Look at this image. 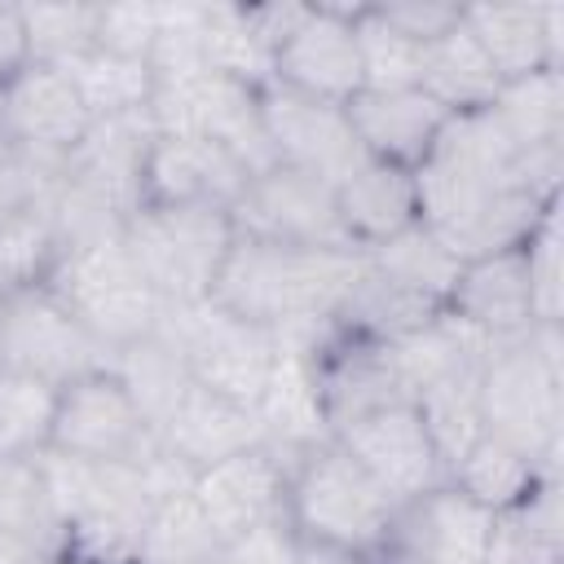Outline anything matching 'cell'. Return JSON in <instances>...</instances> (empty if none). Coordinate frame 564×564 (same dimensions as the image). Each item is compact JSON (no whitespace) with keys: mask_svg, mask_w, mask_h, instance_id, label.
I'll return each mask as SVG.
<instances>
[{"mask_svg":"<svg viewBox=\"0 0 564 564\" xmlns=\"http://www.w3.org/2000/svg\"><path fill=\"white\" fill-rule=\"evenodd\" d=\"M542 476H560V471H542L529 454H520L516 445H507L489 432L449 467V485L463 489L471 502H480L494 516L516 507L520 498H529Z\"/></svg>","mask_w":564,"mask_h":564,"instance_id":"28","label":"cell"},{"mask_svg":"<svg viewBox=\"0 0 564 564\" xmlns=\"http://www.w3.org/2000/svg\"><path fill=\"white\" fill-rule=\"evenodd\" d=\"M110 370H115V379L123 383V392L132 397L137 414L145 419V427L154 436L163 432L167 414L176 410V401L194 383L189 370H185V361H181V352L159 330L145 335V339H137V344H128V348H119L115 361H110Z\"/></svg>","mask_w":564,"mask_h":564,"instance_id":"27","label":"cell"},{"mask_svg":"<svg viewBox=\"0 0 564 564\" xmlns=\"http://www.w3.org/2000/svg\"><path fill=\"white\" fill-rule=\"evenodd\" d=\"M344 110L366 159L397 163L410 172L427 159L441 128L449 123V110L423 88H361Z\"/></svg>","mask_w":564,"mask_h":564,"instance_id":"20","label":"cell"},{"mask_svg":"<svg viewBox=\"0 0 564 564\" xmlns=\"http://www.w3.org/2000/svg\"><path fill=\"white\" fill-rule=\"evenodd\" d=\"M26 62L31 53H26V31H22V9L0 4V84H9Z\"/></svg>","mask_w":564,"mask_h":564,"instance_id":"45","label":"cell"},{"mask_svg":"<svg viewBox=\"0 0 564 564\" xmlns=\"http://www.w3.org/2000/svg\"><path fill=\"white\" fill-rule=\"evenodd\" d=\"M516 150L564 145V70H533L524 79H507L489 106Z\"/></svg>","mask_w":564,"mask_h":564,"instance_id":"31","label":"cell"},{"mask_svg":"<svg viewBox=\"0 0 564 564\" xmlns=\"http://www.w3.org/2000/svg\"><path fill=\"white\" fill-rule=\"evenodd\" d=\"M445 313V304L392 282L388 273H379L366 256H361V273L352 278L339 313H335V326L348 330V335H361V339H375V344H397L414 330H423L427 322H436Z\"/></svg>","mask_w":564,"mask_h":564,"instance_id":"24","label":"cell"},{"mask_svg":"<svg viewBox=\"0 0 564 564\" xmlns=\"http://www.w3.org/2000/svg\"><path fill=\"white\" fill-rule=\"evenodd\" d=\"M110 352L159 330L163 300L123 247V229L110 238H88L62 251L44 282Z\"/></svg>","mask_w":564,"mask_h":564,"instance_id":"5","label":"cell"},{"mask_svg":"<svg viewBox=\"0 0 564 564\" xmlns=\"http://www.w3.org/2000/svg\"><path fill=\"white\" fill-rule=\"evenodd\" d=\"M463 26L502 84L533 70H564V4H463Z\"/></svg>","mask_w":564,"mask_h":564,"instance_id":"19","label":"cell"},{"mask_svg":"<svg viewBox=\"0 0 564 564\" xmlns=\"http://www.w3.org/2000/svg\"><path fill=\"white\" fill-rule=\"evenodd\" d=\"M524 264H529L533 317L538 322H560V203L524 238Z\"/></svg>","mask_w":564,"mask_h":564,"instance_id":"41","label":"cell"},{"mask_svg":"<svg viewBox=\"0 0 564 564\" xmlns=\"http://www.w3.org/2000/svg\"><path fill=\"white\" fill-rule=\"evenodd\" d=\"M286 458H278L269 445H251L234 458L203 467L189 485V498L198 502L220 546H229L247 529L286 516Z\"/></svg>","mask_w":564,"mask_h":564,"instance_id":"16","label":"cell"},{"mask_svg":"<svg viewBox=\"0 0 564 564\" xmlns=\"http://www.w3.org/2000/svg\"><path fill=\"white\" fill-rule=\"evenodd\" d=\"M62 70L75 79V88H79V97H84L93 119L150 110L154 70L141 57H119V53H106V48H88L75 62H66Z\"/></svg>","mask_w":564,"mask_h":564,"instance_id":"33","label":"cell"},{"mask_svg":"<svg viewBox=\"0 0 564 564\" xmlns=\"http://www.w3.org/2000/svg\"><path fill=\"white\" fill-rule=\"evenodd\" d=\"M397 520V502L330 436L304 449L286 471V524L304 542L339 546L375 560Z\"/></svg>","mask_w":564,"mask_h":564,"instance_id":"4","label":"cell"},{"mask_svg":"<svg viewBox=\"0 0 564 564\" xmlns=\"http://www.w3.org/2000/svg\"><path fill=\"white\" fill-rule=\"evenodd\" d=\"M110 361L115 352L48 286L0 295V366L66 388L84 375L110 370Z\"/></svg>","mask_w":564,"mask_h":564,"instance_id":"8","label":"cell"},{"mask_svg":"<svg viewBox=\"0 0 564 564\" xmlns=\"http://www.w3.org/2000/svg\"><path fill=\"white\" fill-rule=\"evenodd\" d=\"M159 335L181 352L185 370L194 383L256 410L273 361H278V335L234 317L229 308H220L216 300H198V304H172L159 317Z\"/></svg>","mask_w":564,"mask_h":564,"instance_id":"7","label":"cell"},{"mask_svg":"<svg viewBox=\"0 0 564 564\" xmlns=\"http://www.w3.org/2000/svg\"><path fill=\"white\" fill-rule=\"evenodd\" d=\"M480 423L489 436L529 454L542 471H560L564 432V339L560 322L494 348L480 370Z\"/></svg>","mask_w":564,"mask_h":564,"instance_id":"2","label":"cell"},{"mask_svg":"<svg viewBox=\"0 0 564 564\" xmlns=\"http://www.w3.org/2000/svg\"><path fill=\"white\" fill-rule=\"evenodd\" d=\"M159 445L167 454H176L185 467L203 471L220 458H234L251 445H264V432H260L256 410H247V405H238V401H229L203 383H189L185 397L176 401V410L167 414Z\"/></svg>","mask_w":564,"mask_h":564,"instance_id":"22","label":"cell"},{"mask_svg":"<svg viewBox=\"0 0 564 564\" xmlns=\"http://www.w3.org/2000/svg\"><path fill=\"white\" fill-rule=\"evenodd\" d=\"M18 9H22V31H26L31 62L66 66L79 53L93 48L97 4H18Z\"/></svg>","mask_w":564,"mask_h":564,"instance_id":"38","label":"cell"},{"mask_svg":"<svg viewBox=\"0 0 564 564\" xmlns=\"http://www.w3.org/2000/svg\"><path fill=\"white\" fill-rule=\"evenodd\" d=\"M352 9L357 4H304L300 22L273 53V84L348 106L361 93Z\"/></svg>","mask_w":564,"mask_h":564,"instance_id":"14","label":"cell"},{"mask_svg":"<svg viewBox=\"0 0 564 564\" xmlns=\"http://www.w3.org/2000/svg\"><path fill=\"white\" fill-rule=\"evenodd\" d=\"M560 476H542L529 498L494 516L485 564H560Z\"/></svg>","mask_w":564,"mask_h":564,"instance_id":"26","label":"cell"},{"mask_svg":"<svg viewBox=\"0 0 564 564\" xmlns=\"http://www.w3.org/2000/svg\"><path fill=\"white\" fill-rule=\"evenodd\" d=\"M419 88L432 101H441L449 115H467V110L494 106V97L502 88V75L494 70V62L485 57V48L463 26V13H458V22L445 35H436V40L423 44Z\"/></svg>","mask_w":564,"mask_h":564,"instance_id":"25","label":"cell"},{"mask_svg":"<svg viewBox=\"0 0 564 564\" xmlns=\"http://www.w3.org/2000/svg\"><path fill=\"white\" fill-rule=\"evenodd\" d=\"M62 251H66V242L48 212V198L4 216L0 220V295L44 286L48 273L57 269Z\"/></svg>","mask_w":564,"mask_h":564,"instance_id":"32","label":"cell"},{"mask_svg":"<svg viewBox=\"0 0 564 564\" xmlns=\"http://www.w3.org/2000/svg\"><path fill=\"white\" fill-rule=\"evenodd\" d=\"M247 181H251V172L207 137L159 132L150 145V159H145V203H159V207L234 212Z\"/></svg>","mask_w":564,"mask_h":564,"instance_id":"18","label":"cell"},{"mask_svg":"<svg viewBox=\"0 0 564 564\" xmlns=\"http://www.w3.org/2000/svg\"><path fill=\"white\" fill-rule=\"evenodd\" d=\"M48 449L141 467L159 449V436L145 427V419L137 414V405L123 392V383L115 379V370H97V375H84V379L57 388Z\"/></svg>","mask_w":564,"mask_h":564,"instance_id":"10","label":"cell"},{"mask_svg":"<svg viewBox=\"0 0 564 564\" xmlns=\"http://www.w3.org/2000/svg\"><path fill=\"white\" fill-rule=\"evenodd\" d=\"M220 551L225 546L212 533V524L203 520L198 502L189 494H176V498H163L150 507V520L141 529V546H137V564H203Z\"/></svg>","mask_w":564,"mask_h":564,"instance_id":"37","label":"cell"},{"mask_svg":"<svg viewBox=\"0 0 564 564\" xmlns=\"http://www.w3.org/2000/svg\"><path fill=\"white\" fill-rule=\"evenodd\" d=\"M0 533H13L31 546L66 555V529L53 507L40 454L31 458H0Z\"/></svg>","mask_w":564,"mask_h":564,"instance_id":"30","label":"cell"},{"mask_svg":"<svg viewBox=\"0 0 564 564\" xmlns=\"http://www.w3.org/2000/svg\"><path fill=\"white\" fill-rule=\"evenodd\" d=\"M203 62L207 70L242 79L251 88L273 84V48L256 26L251 4H203Z\"/></svg>","mask_w":564,"mask_h":564,"instance_id":"29","label":"cell"},{"mask_svg":"<svg viewBox=\"0 0 564 564\" xmlns=\"http://www.w3.org/2000/svg\"><path fill=\"white\" fill-rule=\"evenodd\" d=\"M480 370L449 375V379H441V383H432V388H423L414 397V410H419V419H423L445 471L485 436V423H480Z\"/></svg>","mask_w":564,"mask_h":564,"instance_id":"35","label":"cell"},{"mask_svg":"<svg viewBox=\"0 0 564 564\" xmlns=\"http://www.w3.org/2000/svg\"><path fill=\"white\" fill-rule=\"evenodd\" d=\"M229 564H295L300 560V533L282 520H264L256 529H247L242 538H234L225 546Z\"/></svg>","mask_w":564,"mask_h":564,"instance_id":"43","label":"cell"},{"mask_svg":"<svg viewBox=\"0 0 564 564\" xmlns=\"http://www.w3.org/2000/svg\"><path fill=\"white\" fill-rule=\"evenodd\" d=\"M295 564H375L366 555H352V551H339V546H322V542H304L300 538V560Z\"/></svg>","mask_w":564,"mask_h":564,"instance_id":"46","label":"cell"},{"mask_svg":"<svg viewBox=\"0 0 564 564\" xmlns=\"http://www.w3.org/2000/svg\"><path fill=\"white\" fill-rule=\"evenodd\" d=\"M379 9H383V18L392 26H401L419 44L445 35L463 13V4H441V0H401V4H379Z\"/></svg>","mask_w":564,"mask_h":564,"instance_id":"44","label":"cell"},{"mask_svg":"<svg viewBox=\"0 0 564 564\" xmlns=\"http://www.w3.org/2000/svg\"><path fill=\"white\" fill-rule=\"evenodd\" d=\"M13 150V132H9V106H4V84H0V154Z\"/></svg>","mask_w":564,"mask_h":564,"instance_id":"47","label":"cell"},{"mask_svg":"<svg viewBox=\"0 0 564 564\" xmlns=\"http://www.w3.org/2000/svg\"><path fill=\"white\" fill-rule=\"evenodd\" d=\"M154 35H159V4H150V0L97 4L93 48H106V53H119V57H141V62H150Z\"/></svg>","mask_w":564,"mask_h":564,"instance_id":"40","label":"cell"},{"mask_svg":"<svg viewBox=\"0 0 564 564\" xmlns=\"http://www.w3.org/2000/svg\"><path fill=\"white\" fill-rule=\"evenodd\" d=\"M40 467L66 529V555L75 564H137L141 529L154 507L141 467L75 458L48 445L40 449Z\"/></svg>","mask_w":564,"mask_h":564,"instance_id":"3","label":"cell"},{"mask_svg":"<svg viewBox=\"0 0 564 564\" xmlns=\"http://www.w3.org/2000/svg\"><path fill=\"white\" fill-rule=\"evenodd\" d=\"M260 110H264L269 150L282 167L308 172L335 189L366 159V150L357 145V132L348 123V110L335 101H317L295 88L269 84V88H260Z\"/></svg>","mask_w":564,"mask_h":564,"instance_id":"12","label":"cell"},{"mask_svg":"<svg viewBox=\"0 0 564 564\" xmlns=\"http://www.w3.org/2000/svg\"><path fill=\"white\" fill-rule=\"evenodd\" d=\"M494 511L471 502L463 489L441 485L405 507L388 529L375 564H485Z\"/></svg>","mask_w":564,"mask_h":564,"instance_id":"15","label":"cell"},{"mask_svg":"<svg viewBox=\"0 0 564 564\" xmlns=\"http://www.w3.org/2000/svg\"><path fill=\"white\" fill-rule=\"evenodd\" d=\"M352 35L361 57V88H419L423 44L392 26L379 4L352 9Z\"/></svg>","mask_w":564,"mask_h":564,"instance_id":"36","label":"cell"},{"mask_svg":"<svg viewBox=\"0 0 564 564\" xmlns=\"http://www.w3.org/2000/svg\"><path fill=\"white\" fill-rule=\"evenodd\" d=\"M238 229L234 216L220 207H159L145 203L123 220V247L163 300L172 304H198L212 300L216 273L234 247Z\"/></svg>","mask_w":564,"mask_h":564,"instance_id":"6","label":"cell"},{"mask_svg":"<svg viewBox=\"0 0 564 564\" xmlns=\"http://www.w3.org/2000/svg\"><path fill=\"white\" fill-rule=\"evenodd\" d=\"M445 308L463 326H471L476 335H485L494 344H511V339L529 335L538 326V317H533L524 247H511V251H498L485 260H467Z\"/></svg>","mask_w":564,"mask_h":564,"instance_id":"21","label":"cell"},{"mask_svg":"<svg viewBox=\"0 0 564 564\" xmlns=\"http://www.w3.org/2000/svg\"><path fill=\"white\" fill-rule=\"evenodd\" d=\"M4 106H9L13 150H22V154H31L35 163H48V167H62V159L93 128V115H88L75 79L62 66L26 62L4 84Z\"/></svg>","mask_w":564,"mask_h":564,"instance_id":"17","label":"cell"},{"mask_svg":"<svg viewBox=\"0 0 564 564\" xmlns=\"http://www.w3.org/2000/svg\"><path fill=\"white\" fill-rule=\"evenodd\" d=\"M154 137H159V128H154L150 110L93 119L84 141L62 159L57 181H66L70 189L88 194L93 203H101L119 220H128L145 203V159H150Z\"/></svg>","mask_w":564,"mask_h":564,"instance_id":"13","label":"cell"},{"mask_svg":"<svg viewBox=\"0 0 564 564\" xmlns=\"http://www.w3.org/2000/svg\"><path fill=\"white\" fill-rule=\"evenodd\" d=\"M361 256L379 273H388L392 282H401V286H410V291H419V295H427L436 304L449 300V291H454V282L463 273V260L427 225H410L397 238H388V242H379V247H370Z\"/></svg>","mask_w":564,"mask_h":564,"instance_id":"34","label":"cell"},{"mask_svg":"<svg viewBox=\"0 0 564 564\" xmlns=\"http://www.w3.org/2000/svg\"><path fill=\"white\" fill-rule=\"evenodd\" d=\"M150 70L159 79H185L207 70L203 62V4H159V35L150 48Z\"/></svg>","mask_w":564,"mask_h":564,"instance_id":"39","label":"cell"},{"mask_svg":"<svg viewBox=\"0 0 564 564\" xmlns=\"http://www.w3.org/2000/svg\"><path fill=\"white\" fill-rule=\"evenodd\" d=\"M361 273V251L282 247L264 238H234L212 300L273 335L326 330Z\"/></svg>","mask_w":564,"mask_h":564,"instance_id":"1","label":"cell"},{"mask_svg":"<svg viewBox=\"0 0 564 564\" xmlns=\"http://www.w3.org/2000/svg\"><path fill=\"white\" fill-rule=\"evenodd\" d=\"M53 181H57V167L35 163L22 150L0 154V220L22 212V207H31V203H44Z\"/></svg>","mask_w":564,"mask_h":564,"instance_id":"42","label":"cell"},{"mask_svg":"<svg viewBox=\"0 0 564 564\" xmlns=\"http://www.w3.org/2000/svg\"><path fill=\"white\" fill-rule=\"evenodd\" d=\"M229 216L242 238H264L282 247H317V251H357L339 225L335 189L282 163L251 176Z\"/></svg>","mask_w":564,"mask_h":564,"instance_id":"9","label":"cell"},{"mask_svg":"<svg viewBox=\"0 0 564 564\" xmlns=\"http://www.w3.org/2000/svg\"><path fill=\"white\" fill-rule=\"evenodd\" d=\"M335 212L357 251H370L401 229L419 225V189L414 172L379 159H361L339 185H335Z\"/></svg>","mask_w":564,"mask_h":564,"instance_id":"23","label":"cell"},{"mask_svg":"<svg viewBox=\"0 0 564 564\" xmlns=\"http://www.w3.org/2000/svg\"><path fill=\"white\" fill-rule=\"evenodd\" d=\"M335 441L370 471V480L397 502H414L441 485H449V471L414 410V401L370 410L335 432Z\"/></svg>","mask_w":564,"mask_h":564,"instance_id":"11","label":"cell"}]
</instances>
